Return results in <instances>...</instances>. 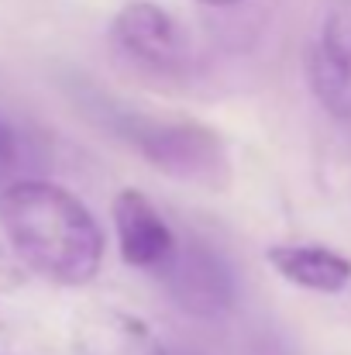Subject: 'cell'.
Here are the masks:
<instances>
[{"instance_id": "1", "label": "cell", "mask_w": 351, "mask_h": 355, "mask_svg": "<svg viewBox=\"0 0 351 355\" xmlns=\"http://www.w3.org/2000/svg\"><path fill=\"white\" fill-rule=\"evenodd\" d=\"M0 228L24 272L59 286H83L100 272L104 232L90 207L59 183H7L0 190Z\"/></svg>"}, {"instance_id": "2", "label": "cell", "mask_w": 351, "mask_h": 355, "mask_svg": "<svg viewBox=\"0 0 351 355\" xmlns=\"http://www.w3.org/2000/svg\"><path fill=\"white\" fill-rule=\"evenodd\" d=\"M83 111L97 128H104L111 138L124 141L131 152H138L145 162H152L172 180L221 187L231 173L221 135L200 121L152 114L100 94L83 101Z\"/></svg>"}, {"instance_id": "3", "label": "cell", "mask_w": 351, "mask_h": 355, "mask_svg": "<svg viewBox=\"0 0 351 355\" xmlns=\"http://www.w3.org/2000/svg\"><path fill=\"white\" fill-rule=\"evenodd\" d=\"M159 279L165 283L172 304L190 318H221L237 300V279L221 248H214L204 238L176 241L172 259L159 269Z\"/></svg>"}, {"instance_id": "4", "label": "cell", "mask_w": 351, "mask_h": 355, "mask_svg": "<svg viewBox=\"0 0 351 355\" xmlns=\"http://www.w3.org/2000/svg\"><path fill=\"white\" fill-rule=\"evenodd\" d=\"M111 38L131 62L152 73H183L193 59L190 31L169 10L148 0H134L117 10L111 21Z\"/></svg>"}, {"instance_id": "5", "label": "cell", "mask_w": 351, "mask_h": 355, "mask_svg": "<svg viewBox=\"0 0 351 355\" xmlns=\"http://www.w3.org/2000/svg\"><path fill=\"white\" fill-rule=\"evenodd\" d=\"M307 76L321 107L334 118L351 121V0L338 3L324 17L310 45Z\"/></svg>"}, {"instance_id": "6", "label": "cell", "mask_w": 351, "mask_h": 355, "mask_svg": "<svg viewBox=\"0 0 351 355\" xmlns=\"http://www.w3.org/2000/svg\"><path fill=\"white\" fill-rule=\"evenodd\" d=\"M114 232H117V248L120 259L134 269H148L159 272L172 252H176V232L172 225L162 218V211L152 204L148 193L124 187L114 197Z\"/></svg>"}, {"instance_id": "7", "label": "cell", "mask_w": 351, "mask_h": 355, "mask_svg": "<svg viewBox=\"0 0 351 355\" xmlns=\"http://www.w3.org/2000/svg\"><path fill=\"white\" fill-rule=\"evenodd\" d=\"M76 355H165L155 331L117 307H90L73 331Z\"/></svg>"}, {"instance_id": "8", "label": "cell", "mask_w": 351, "mask_h": 355, "mask_svg": "<svg viewBox=\"0 0 351 355\" xmlns=\"http://www.w3.org/2000/svg\"><path fill=\"white\" fill-rule=\"evenodd\" d=\"M265 259L282 279L300 290L341 293L351 283V259L327 245H272Z\"/></svg>"}, {"instance_id": "9", "label": "cell", "mask_w": 351, "mask_h": 355, "mask_svg": "<svg viewBox=\"0 0 351 355\" xmlns=\"http://www.w3.org/2000/svg\"><path fill=\"white\" fill-rule=\"evenodd\" d=\"M0 355H48V342L38 324L0 311Z\"/></svg>"}, {"instance_id": "10", "label": "cell", "mask_w": 351, "mask_h": 355, "mask_svg": "<svg viewBox=\"0 0 351 355\" xmlns=\"http://www.w3.org/2000/svg\"><path fill=\"white\" fill-rule=\"evenodd\" d=\"M28 279V272H24V266L7 252V248H0V293H10V290H17L21 283Z\"/></svg>"}, {"instance_id": "11", "label": "cell", "mask_w": 351, "mask_h": 355, "mask_svg": "<svg viewBox=\"0 0 351 355\" xmlns=\"http://www.w3.org/2000/svg\"><path fill=\"white\" fill-rule=\"evenodd\" d=\"M14 166H17V138L7 128V121L0 118V183L14 173Z\"/></svg>"}, {"instance_id": "12", "label": "cell", "mask_w": 351, "mask_h": 355, "mask_svg": "<svg viewBox=\"0 0 351 355\" xmlns=\"http://www.w3.org/2000/svg\"><path fill=\"white\" fill-rule=\"evenodd\" d=\"M200 3H210V7H231V3H241V0H200Z\"/></svg>"}]
</instances>
